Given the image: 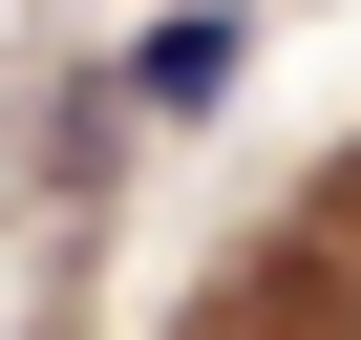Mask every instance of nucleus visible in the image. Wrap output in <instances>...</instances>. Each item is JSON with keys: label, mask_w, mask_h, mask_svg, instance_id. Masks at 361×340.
I'll list each match as a JSON object with an SVG mask.
<instances>
[{"label": "nucleus", "mask_w": 361, "mask_h": 340, "mask_svg": "<svg viewBox=\"0 0 361 340\" xmlns=\"http://www.w3.org/2000/svg\"><path fill=\"white\" fill-rule=\"evenodd\" d=\"M234 43H255V22H234V0H170V22L128 43V107H149V128H192V107L234 85Z\"/></svg>", "instance_id": "obj_1"}]
</instances>
